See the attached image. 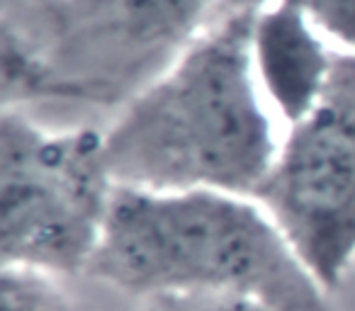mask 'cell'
Wrapping results in <instances>:
<instances>
[{
    "label": "cell",
    "instance_id": "cell-1",
    "mask_svg": "<svg viewBox=\"0 0 355 311\" xmlns=\"http://www.w3.org/2000/svg\"><path fill=\"white\" fill-rule=\"evenodd\" d=\"M261 0L229 6L105 132L119 188L256 197L280 139L251 59Z\"/></svg>",
    "mask_w": 355,
    "mask_h": 311
},
{
    "label": "cell",
    "instance_id": "cell-2",
    "mask_svg": "<svg viewBox=\"0 0 355 311\" xmlns=\"http://www.w3.org/2000/svg\"><path fill=\"white\" fill-rule=\"evenodd\" d=\"M88 275L144 301L232 294L280 311H334L270 214L219 190L117 185Z\"/></svg>",
    "mask_w": 355,
    "mask_h": 311
},
{
    "label": "cell",
    "instance_id": "cell-3",
    "mask_svg": "<svg viewBox=\"0 0 355 311\" xmlns=\"http://www.w3.org/2000/svg\"><path fill=\"white\" fill-rule=\"evenodd\" d=\"M222 0H54L3 20L6 103L127 105L222 12Z\"/></svg>",
    "mask_w": 355,
    "mask_h": 311
},
{
    "label": "cell",
    "instance_id": "cell-4",
    "mask_svg": "<svg viewBox=\"0 0 355 311\" xmlns=\"http://www.w3.org/2000/svg\"><path fill=\"white\" fill-rule=\"evenodd\" d=\"M117 183L105 132L49 129L22 107L0 119L3 267L46 277L88 275Z\"/></svg>",
    "mask_w": 355,
    "mask_h": 311
},
{
    "label": "cell",
    "instance_id": "cell-5",
    "mask_svg": "<svg viewBox=\"0 0 355 311\" xmlns=\"http://www.w3.org/2000/svg\"><path fill=\"white\" fill-rule=\"evenodd\" d=\"M253 199L331 294L355 263V51L338 49L324 95L287 127Z\"/></svg>",
    "mask_w": 355,
    "mask_h": 311
},
{
    "label": "cell",
    "instance_id": "cell-6",
    "mask_svg": "<svg viewBox=\"0 0 355 311\" xmlns=\"http://www.w3.org/2000/svg\"><path fill=\"white\" fill-rule=\"evenodd\" d=\"M338 49L300 0H261L251 25L256 80L272 114L290 127L324 95Z\"/></svg>",
    "mask_w": 355,
    "mask_h": 311
},
{
    "label": "cell",
    "instance_id": "cell-7",
    "mask_svg": "<svg viewBox=\"0 0 355 311\" xmlns=\"http://www.w3.org/2000/svg\"><path fill=\"white\" fill-rule=\"evenodd\" d=\"M0 311H85L64 294L54 277L40 272L3 267L0 277Z\"/></svg>",
    "mask_w": 355,
    "mask_h": 311
},
{
    "label": "cell",
    "instance_id": "cell-8",
    "mask_svg": "<svg viewBox=\"0 0 355 311\" xmlns=\"http://www.w3.org/2000/svg\"><path fill=\"white\" fill-rule=\"evenodd\" d=\"M326 39L355 51V0H300Z\"/></svg>",
    "mask_w": 355,
    "mask_h": 311
},
{
    "label": "cell",
    "instance_id": "cell-9",
    "mask_svg": "<svg viewBox=\"0 0 355 311\" xmlns=\"http://www.w3.org/2000/svg\"><path fill=\"white\" fill-rule=\"evenodd\" d=\"M144 311H280L251 296L232 294H195V296H163L146 301Z\"/></svg>",
    "mask_w": 355,
    "mask_h": 311
},
{
    "label": "cell",
    "instance_id": "cell-10",
    "mask_svg": "<svg viewBox=\"0 0 355 311\" xmlns=\"http://www.w3.org/2000/svg\"><path fill=\"white\" fill-rule=\"evenodd\" d=\"M49 3H54V0H3V20L25 15V12H32L37 8L49 6Z\"/></svg>",
    "mask_w": 355,
    "mask_h": 311
}]
</instances>
